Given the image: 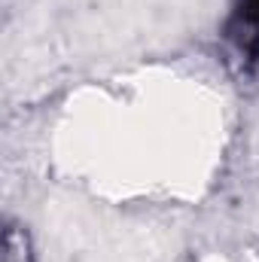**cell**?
<instances>
[{"label":"cell","mask_w":259,"mask_h":262,"mask_svg":"<svg viewBox=\"0 0 259 262\" xmlns=\"http://www.w3.org/2000/svg\"><path fill=\"white\" fill-rule=\"evenodd\" d=\"M226 37L238 49V55L250 64L259 61V0H238L232 18L226 25Z\"/></svg>","instance_id":"obj_1"}]
</instances>
